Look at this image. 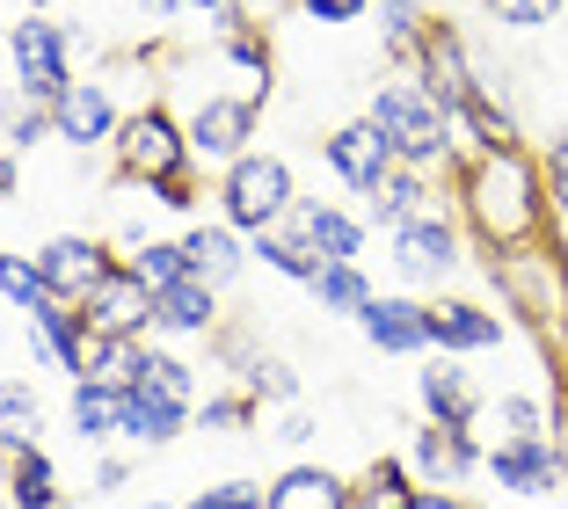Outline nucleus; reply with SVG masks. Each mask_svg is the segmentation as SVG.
Masks as SVG:
<instances>
[{"label": "nucleus", "instance_id": "obj_45", "mask_svg": "<svg viewBox=\"0 0 568 509\" xmlns=\"http://www.w3.org/2000/svg\"><path fill=\"white\" fill-rule=\"evenodd\" d=\"M161 212H197V167H175V175H161V182H139Z\"/></svg>", "mask_w": 568, "mask_h": 509}, {"label": "nucleus", "instance_id": "obj_35", "mask_svg": "<svg viewBox=\"0 0 568 509\" xmlns=\"http://www.w3.org/2000/svg\"><path fill=\"white\" fill-rule=\"evenodd\" d=\"M37 429H44V400L30 394V378H0V437L16 444H37Z\"/></svg>", "mask_w": 568, "mask_h": 509}, {"label": "nucleus", "instance_id": "obj_14", "mask_svg": "<svg viewBox=\"0 0 568 509\" xmlns=\"http://www.w3.org/2000/svg\"><path fill=\"white\" fill-rule=\"evenodd\" d=\"M503 343H510V320H503L496 306L452 298V292L430 298V349L437 357H488V349H503Z\"/></svg>", "mask_w": 568, "mask_h": 509}, {"label": "nucleus", "instance_id": "obj_3", "mask_svg": "<svg viewBox=\"0 0 568 509\" xmlns=\"http://www.w3.org/2000/svg\"><path fill=\"white\" fill-rule=\"evenodd\" d=\"M365 116L379 124L386 139H394V161H402V167H416V175H437V182L459 167V139H452L445 110H437V102L423 95L408 73H402V81H379V88H372Z\"/></svg>", "mask_w": 568, "mask_h": 509}, {"label": "nucleus", "instance_id": "obj_31", "mask_svg": "<svg viewBox=\"0 0 568 509\" xmlns=\"http://www.w3.org/2000/svg\"><path fill=\"white\" fill-rule=\"evenodd\" d=\"M416 502V474L408 459H372L365 474L351 480V509H408Z\"/></svg>", "mask_w": 568, "mask_h": 509}, {"label": "nucleus", "instance_id": "obj_29", "mask_svg": "<svg viewBox=\"0 0 568 509\" xmlns=\"http://www.w3.org/2000/svg\"><path fill=\"white\" fill-rule=\"evenodd\" d=\"M306 292H314V306L335 313V320H357V313L379 298V292H372V277H365L357 263H321V277L306 284Z\"/></svg>", "mask_w": 568, "mask_h": 509}, {"label": "nucleus", "instance_id": "obj_17", "mask_svg": "<svg viewBox=\"0 0 568 509\" xmlns=\"http://www.w3.org/2000/svg\"><path fill=\"white\" fill-rule=\"evenodd\" d=\"M30 357L44 364V371H59L73 386V378H88V320L81 306H67V298H51V306H37L30 320Z\"/></svg>", "mask_w": 568, "mask_h": 509}, {"label": "nucleus", "instance_id": "obj_54", "mask_svg": "<svg viewBox=\"0 0 568 509\" xmlns=\"http://www.w3.org/2000/svg\"><path fill=\"white\" fill-rule=\"evenodd\" d=\"M139 509H183V502H139Z\"/></svg>", "mask_w": 568, "mask_h": 509}, {"label": "nucleus", "instance_id": "obj_24", "mask_svg": "<svg viewBox=\"0 0 568 509\" xmlns=\"http://www.w3.org/2000/svg\"><path fill=\"white\" fill-rule=\"evenodd\" d=\"M153 335H168V343H197V335H219V292L197 277H183L175 292L153 298Z\"/></svg>", "mask_w": 568, "mask_h": 509}, {"label": "nucleus", "instance_id": "obj_43", "mask_svg": "<svg viewBox=\"0 0 568 509\" xmlns=\"http://www.w3.org/2000/svg\"><path fill=\"white\" fill-rule=\"evenodd\" d=\"M183 509H270V488L263 480H212V488H197Z\"/></svg>", "mask_w": 568, "mask_h": 509}, {"label": "nucleus", "instance_id": "obj_10", "mask_svg": "<svg viewBox=\"0 0 568 509\" xmlns=\"http://www.w3.org/2000/svg\"><path fill=\"white\" fill-rule=\"evenodd\" d=\"M402 459H408V474H416V488H467L488 466V444L474 437V429H452V423H430V415H423V423L408 429Z\"/></svg>", "mask_w": 568, "mask_h": 509}, {"label": "nucleus", "instance_id": "obj_37", "mask_svg": "<svg viewBox=\"0 0 568 509\" xmlns=\"http://www.w3.org/2000/svg\"><path fill=\"white\" fill-rule=\"evenodd\" d=\"M0 298L30 320L37 306H51V284H44V269H37V255H0Z\"/></svg>", "mask_w": 568, "mask_h": 509}, {"label": "nucleus", "instance_id": "obj_5", "mask_svg": "<svg viewBox=\"0 0 568 509\" xmlns=\"http://www.w3.org/2000/svg\"><path fill=\"white\" fill-rule=\"evenodd\" d=\"M73 51H81V30H67V22H51V16H22V22H8L16 95H22V102H37V110H51V102L73 88Z\"/></svg>", "mask_w": 568, "mask_h": 509}, {"label": "nucleus", "instance_id": "obj_2", "mask_svg": "<svg viewBox=\"0 0 568 509\" xmlns=\"http://www.w3.org/2000/svg\"><path fill=\"white\" fill-rule=\"evenodd\" d=\"M488 284H496L503 313H518L547 349L568 335V255H561V241L539 233V241L496 247V255H488Z\"/></svg>", "mask_w": 568, "mask_h": 509}, {"label": "nucleus", "instance_id": "obj_4", "mask_svg": "<svg viewBox=\"0 0 568 509\" xmlns=\"http://www.w3.org/2000/svg\"><path fill=\"white\" fill-rule=\"evenodd\" d=\"M219 218L234 233H270V226H284L292 218V204H300V182H292V167H284V153H241L234 167H219Z\"/></svg>", "mask_w": 568, "mask_h": 509}, {"label": "nucleus", "instance_id": "obj_28", "mask_svg": "<svg viewBox=\"0 0 568 509\" xmlns=\"http://www.w3.org/2000/svg\"><path fill=\"white\" fill-rule=\"evenodd\" d=\"M67 429L81 444H110V437H118V394L95 386V378H73V386H67Z\"/></svg>", "mask_w": 568, "mask_h": 509}, {"label": "nucleus", "instance_id": "obj_15", "mask_svg": "<svg viewBox=\"0 0 568 509\" xmlns=\"http://www.w3.org/2000/svg\"><path fill=\"white\" fill-rule=\"evenodd\" d=\"M416 218H459V204H452V190L437 175H416V167H394V175L379 182L365 197V226L379 233H402L416 226Z\"/></svg>", "mask_w": 568, "mask_h": 509}, {"label": "nucleus", "instance_id": "obj_13", "mask_svg": "<svg viewBox=\"0 0 568 509\" xmlns=\"http://www.w3.org/2000/svg\"><path fill=\"white\" fill-rule=\"evenodd\" d=\"M481 474L496 495H554L568 480V451L561 437H510V444H488Z\"/></svg>", "mask_w": 568, "mask_h": 509}, {"label": "nucleus", "instance_id": "obj_36", "mask_svg": "<svg viewBox=\"0 0 568 509\" xmlns=\"http://www.w3.org/2000/svg\"><path fill=\"white\" fill-rule=\"evenodd\" d=\"M139 386H153V394L197 408V364L175 357V349H153V343H146V371H139Z\"/></svg>", "mask_w": 568, "mask_h": 509}, {"label": "nucleus", "instance_id": "obj_27", "mask_svg": "<svg viewBox=\"0 0 568 509\" xmlns=\"http://www.w3.org/2000/svg\"><path fill=\"white\" fill-rule=\"evenodd\" d=\"M59 466H51L44 444H22L16 466H8V509H59Z\"/></svg>", "mask_w": 568, "mask_h": 509}, {"label": "nucleus", "instance_id": "obj_53", "mask_svg": "<svg viewBox=\"0 0 568 509\" xmlns=\"http://www.w3.org/2000/svg\"><path fill=\"white\" fill-rule=\"evenodd\" d=\"M8 466H16V444L0 437V480H8Z\"/></svg>", "mask_w": 568, "mask_h": 509}, {"label": "nucleus", "instance_id": "obj_46", "mask_svg": "<svg viewBox=\"0 0 568 509\" xmlns=\"http://www.w3.org/2000/svg\"><path fill=\"white\" fill-rule=\"evenodd\" d=\"M300 16L306 22H365L372 0H300Z\"/></svg>", "mask_w": 568, "mask_h": 509}, {"label": "nucleus", "instance_id": "obj_26", "mask_svg": "<svg viewBox=\"0 0 568 509\" xmlns=\"http://www.w3.org/2000/svg\"><path fill=\"white\" fill-rule=\"evenodd\" d=\"M219 59L226 67H241V73H255V81L270 88V37H263V16H248V8H219Z\"/></svg>", "mask_w": 568, "mask_h": 509}, {"label": "nucleus", "instance_id": "obj_21", "mask_svg": "<svg viewBox=\"0 0 568 509\" xmlns=\"http://www.w3.org/2000/svg\"><path fill=\"white\" fill-rule=\"evenodd\" d=\"M284 226L300 233L321 263H357V255H365V233H372L357 212H343V204H321V197H300Z\"/></svg>", "mask_w": 568, "mask_h": 509}, {"label": "nucleus", "instance_id": "obj_41", "mask_svg": "<svg viewBox=\"0 0 568 509\" xmlns=\"http://www.w3.org/2000/svg\"><path fill=\"white\" fill-rule=\"evenodd\" d=\"M481 8H488V22H496V30L532 37V30H554V22H561L568 0H481Z\"/></svg>", "mask_w": 568, "mask_h": 509}, {"label": "nucleus", "instance_id": "obj_1", "mask_svg": "<svg viewBox=\"0 0 568 509\" xmlns=\"http://www.w3.org/2000/svg\"><path fill=\"white\" fill-rule=\"evenodd\" d=\"M452 204H459V226H467L488 255H496V247H518V241H539L547 218H554L547 167L525 146L467 153V161L452 167Z\"/></svg>", "mask_w": 568, "mask_h": 509}, {"label": "nucleus", "instance_id": "obj_47", "mask_svg": "<svg viewBox=\"0 0 568 509\" xmlns=\"http://www.w3.org/2000/svg\"><path fill=\"white\" fill-rule=\"evenodd\" d=\"M314 437H321V423H314V415L284 408V423H277V444H292V451H300V444H314Z\"/></svg>", "mask_w": 568, "mask_h": 509}, {"label": "nucleus", "instance_id": "obj_52", "mask_svg": "<svg viewBox=\"0 0 568 509\" xmlns=\"http://www.w3.org/2000/svg\"><path fill=\"white\" fill-rule=\"evenodd\" d=\"M183 8H204V16H219V8H234V0H183Z\"/></svg>", "mask_w": 568, "mask_h": 509}, {"label": "nucleus", "instance_id": "obj_32", "mask_svg": "<svg viewBox=\"0 0 568 509\" xmlns=\"http://www.w3.org/2000/svg\"><path fill=\"white\" fill-rule=\"evenodd\" d=\"M118 263L132 269V277L146 284L153 298H161V292H175V284L190 277V263H183V241H153V233H146V241H139V247H124Z\"/></svg>", "mask_w": 568, "mask_h": 509}, {"label": "nucleus", "instance_id": "obj_6", "mask_svg": "<svg viewBox=\"0 0 568 509\" xmlns=\"http://www.w3.org/2000/svg\"><path fill=\"white\" fill-rule=\"evenodd\" d=\"M408 81L423 88V95L445 110V124H452V110H467L474 102V88H481V67H474V51H467V37L452 30L445 16H430L416 30V44H408Z\"/></svg>", "mask_w": 568, "mask_h": 509}, {"label": "nucleus", "instance_id": "obj_50", "mask_svg": "<svg viewBox=\"0 0 568 509\" xmlns=\"http://www.w3.org/2000/svg\"><path fill=\"white\" fill-rule=\"evenodd\" d=\"M139 16H146V22H175V16H183V0H139Z\"/></svg>", "mask_w": 568, "mask_h": 509}, {"label": "nucleus", "instance_id": "obj_33", "mask_svg": "<svg viewBox=\"0 0 568 509\" xmlns=\"http://www.w3.org/2000/svg\"><path fill=\"white\" fill-rule=\"evenodd\" d=\"M481 429H496V444H510V437H547L554 415H547V400H539V394H488Z\"/></svg>", "mask_w": 568, "mask_h": 509}, {"label": "nucleus", "instance_id": "obj_49", "mask_svg": "<svg viewBox=\"0 0 568 509\" xmlns=\"http://www.w3.org/2000/svg\"><path fill=\"white\" fill-rule=\"evenodd\" d=\"M118 488H132V466L124 459H95V488L88 495H118Z\"/></svg>", "mask_w": 568, "mask_h": 509}, {"label": "nucleus", "instance_id": "obj_22", "mask_svg": "<svg viewBox=\"0 0 568 509\" xmlns=\"http://www.w3.org/2000/svg\"><path fill=\"white\" fill-rule=\"evenodd\" d=\"M190 415H197V408L153 394V386H132V394H118V437L139 444V451H161V444H175L190 429Z\"/></svg>", "mask_w": 568, "mask_h": 509}, {"label": "nucleus", "instance_id": "obj_34", "mask_svg": "<svg viewBox=\"0 0 568 509\" xmlns=\"http://www.w3.org/2000/svg\"><path fill=\"white\" fill-rule=\"evenodd\" d=\"M248 255H255L263 269H277V277H292V284H314V277H321V255H314V247H306L292 226L255 233V241H248Z\"/></svg>", "mask_w": 568, "mask_h": 509}, {"label": "nucleus", "instance_id": "obj_11", "mask_svg": "<svg viewBox=\"0 0 568 509\" xmlns=\"http://www.w3.org/2000/svg\"><path fill=\"white\" fill-rule=\"evenodd\" d=\"M321 161L335 167V182H343L351 197H372V190H379V182L402 167V161H394V139H386L372 116H351V124H335V132L321 139Z\"/></svg>", "mask_w": 568, "mask_h": 509}, {"label": "nucleus", "instance_id": "obj_16", "mask_svg": "<svg viewBox=\"0 0 568 509\" xmlns=\"http://www.w3.org/2000/svg\"><path fill=\"white\" fill-rule=\"evenodd\" d=\"M416 408L430 415V423H452V429H481V408L488 394L474 386L467 357H430L416 371Z\"/></svg>", "mask_w": 568, "mask_h": 509}, {"label": "nucleus", "instance_id": "obj_30", "mask_svg": "<svg viewBox=\"0 0 568 509\" xmlns=\"http://www.w3.org/2000/svg\"><path fill=\"white\" fill-rule=\"evenodd\" d=\"M139 371H146V343H124V335H88V378H95V386L132 394Z\"/></svg>", "mask_w": 568, "mask_h": 509}, {"label": "nucleus", "instance_id": "obj_19", "mask_svg": "<svg viewBox=\"0 0 568 509\" xmlns=\"http://www.w3.org/2000/svg\"><path fill=\"white\" fill-rule=\"evenodd\" d=\"M357 328L379 357H423L430 349V298H408V292H379L365 313H357Z\"/></svg>", "mask_w": 568, "mask_h": 509}, {"label": "nucleus", "instance_id": "obj_18", "mask_svg": "<svg viewBox=\"0 0 568 509\" xmlns=\"http://www.w3.org/2000/svg\"><path fill=\"white\" fill-rule=\"evenodd\" d=\"M110 263H118V255H110V241H95V233H51V241L37 247V269H44L51 298H67V306H81L88 284Z\"/></svg>", "mask_w": 568, "mask_h": 509}, {"label": "nucleus", "instance_id": "obj_44", "mask_svg": "<svg viewBox=\"0 0 568 509\" xmlns=\"http://www.w3.org/2000/svg\"><path fill=\"white\" fill-rule=\"evenodd\" d=\"M539 167H547L554 218H568V124H561V132H547V146H539Z\"/></svg>", "mask_w": 568, "mask_h": 509}, {"label": "nucleus", "instance_id": "obj_25", "mask_svg": "<svg viewBox=\"0 0 568 509\" xmlns=\"http://www.w3.org/2000/svg\"><path fill=\"white\" fill-rule=\"evenodd\" d=\"M270 509H351V474H335V466H284L270 480Z\"/></svg>", "mask_w": 568, "mask_h": 509}, {"label": "nucleus", "instance_id": "obj_20", "mask_svg": "<svg viewBox=\"0 0 568 509\" xmlns=\"http://www.w3.org/2000/svg\"><path fill=\"white\" fill-rule=\"evenodd\" d=\"M118 102H110V88L102 81H73L67 95L51 102V139H67L73 153H95V146H110L118 139Z\"/></svg>", "mask_w": 568, "mask_h": 509}, {"label": "nucleus", "instance_id": "obj_8", "mask_svg": "<svg viewBox=\"0 0 568 509\" xmlns=\"http://www.w3.org/2000/svg\"><path fill=\"white\" fill-rule=\"evenodd\" d=\"M183 124H190V161L197 167H234L241 153H255L263 95H204Z\"/></svg>", "mask_w": 568, "mask_h": 509}, {"label": "nucleus", "instance_id": "obj_40", "mask_svg": "<svg viewBox=\"0 0 568 509\" xmlns=\"http://www.w3.org/2000/svg\"><path fill=\"white\" fill-rule=\"evenodd\" d=\"M241 386H248L255 400H284V408L300 400V371H292L284 357H263V349H255V357L241 364Z\"/></svg>", "mask_w": 568, "mask_h": 509}, {"label": "nucleus", "instance_id": "obj_48", "mask_svg": "<svg viewBox=\"0 0 568 509\" xmlns=\"http://www.w3.org/2000/svg\"><path fill=\"white\" fill-rule=\"evenodd\" d=\"M408 509H481L474 495H459V488H416V502Z\"/></svg>", "mask_w": 568, "mask_h": 509}, {"label": "nucleus", "instance_id": "obj_55", "mask_svg": "<svg viewBox=\"0 0 568 509\" xmlns=\"http://www.w3.org/2000/svg\"><path fill=\"white\" fill-rule=\"evenodd\" d=\"M0 44H8V16H0Z\"/></svg>", "mask_w": 568, "mask_h": 509}, {"label": "nucleus", "instance_id": "obj_9", "mask_svg": "<svg viewBox=\"0 0 568 509\" xmlns=\"http://www.w3.org/2000/svg\"><path fill=\"white\" fill-rule=\"evenodd\" d=\"M386 255H394L402 284L437 292V284L459 277V263H467V226H459V218H416V226L386 233Z\"/></svg>", "mask_w": 568, "mask_h": 509}, {"label": "nucleus", "instance_id": "obj_51", "mask_svg": "<svg viewBox=\"0 0 568 509\" xmlns=\"http://www.w3.org/2000/svg\"><path fill=\"white\" fill-rule=\"evenodd\" d=\"M241 8H248V16H292L300 0H241Z\"/></svg>", "mask_w": 568, "mask_h": 509}, {"label": "nucleus", "instance_id": "obj_38", "mask_svg": "<svg viewBox=\"0 0 568 509\" xmlns=\"http://www.w3.org/2000/svg\"><path fill=\"white\" fill-rule=\"evenodd\" d=\"M255 408H263V400H255L248 386H234V394H204L197 400V423L219 429V437H248V429H255Z\"/></svg>", "mask_w": 568, "mask_h": 509}, {"label": "nucleus", "instance_id": "obj_7", "mask_svg": "<svg viewBox=\"0 0 568 509\" xmlns=\"http://www.w3.org/2000/svg\"><path fill=\"white\" fill-rule=\"evenodd\" d=\"M110 153H118L124 182H161V175H175V167H197L190 161V124L168 110V102H146V110L124 116Z\"/></svg>", "mask_w": 568, "mask_h": 509}, {"label": "nucleus", "instance_id": "obj_12", "mask_svg": "<svg viewBox=\"0 0 568 509\" xmlns=\"http://www.w3.org/2000/svg\"><path fill=\"white\" fill-rule=\"evenodd\" d=\"M81 320H88V335H124V343H146V335H153V292L124 263H110L95 284H88Z\"/></svg>", "mask_w": 568, "mask_h": 509}, {"label": "nucleus", "instance_id": "obj_39", "mask_svg": "<svg viewBox=\"0 0 568 509\" xmlns=\"http://www.w3.org/2000/svg\"><path fill=\"white\" fill-rule=\"evenodd\" d=\"M423 22H430V0H379V37H386V59H394V67L408 59Z\"/></svg>", "mask_w": 568, "mask_h": 509}, {"label": "nucleus", "instance_id": "obj_42", "mask_svg": "<svg viewBox=\"0 0 568 509\" xmlns=\"http://www.w3.org/2000/svg\"><path fill=\"white\" fill-rule=\"evenodd\" d=\"M37 139H51V110H37V102H22L16 95V110H8V124H0V153H30Z\"/></svg>", "mask_w": 568, "mask_h": 509}, {"label": "nucleus", "instance_id": "obj_23", "mask_svg": "<svg viewBox=\"0 0 568 509\" xmlns=\"http://www.w3.org/2000/svg\"><path fill=\"white\" fill-rule=\"evenodd\" d=\"M183 263H190V277L197 284H212V292H226V284L248 269V247H241V233L226 226V218H212V226H190L183 233Z\"/></svg>", "mask_w": 568, "mask_h": 509}]
</instances>
